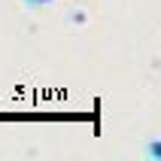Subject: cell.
Returning <instances> with one entry per match:
<instances>
[{"label":"cell","instance_id":"1","mask_svg":"<svg viewBox=\"0 0 161 161\" xmlns=\"http://www.w3.org/2000/svg\"><path fill=\"white\" fill-rule=\"evenodd\" d=\"M149 152H152V158H158V161H161V143H158V140L149 146Z\"/></svg>","mask_w":161,"mask_h":161},{"label":"cell","instance_id":"2","mask_svg":"<svg viewBox=\"0 0 161 161\" xmlns=\"http://www.w3.org/2000/svg\"><path fill=\"white\" fill-rule=\"evenodd\" d=\"M25 3H31V6H49V3H55V0H25Z\"/></svg>","mask_w":161,"mask_h":161}]
</instances>
